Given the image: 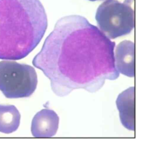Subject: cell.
<instances>
[{"label": "cell", "mask_w": 149, "mask_h": 142, "mask_svg": "<svg viewBox=\"0 0 149 142\" xmlns=\"http://www.w3.org/2000/svg\"><path fill=\"white\" fill-rule=\"evenodd\" d=\"M90 1H102V0H88Z\"/></svg>", "instance_id": "9"}, {"label": "cell", "mask_w": 149, "mask_h": 142, "mask_svg": "<svg viewBox=\"0 0 149 142\" xmlns=\"http://www.w3.org/2000/svg\"><path fill=\"white\" fill-rule=\"evenodd\" d=\"M37 85V75L31 66L12 61H0V91L5 97H29Z\"/></svg>", "instance_id": "4"}, {"label": "cell", "mask_w": 149, "mask_h": 142, "mask_svg": "<svg viewBox=\"0 0 149 142\" xmlns=\"http://www.w3.org/2000/svg\"><path fill=\"white\" fill-rule=\"evenodd\" d=\"M116 104L122 124L127 130L134 131V87H129L119 94Z\"/></svg>", "instance_id": "7"}, {"label": "cell", "mask_w": 149, "mask_h": 142, "mask_svg": "<svg viewBox=\"0 0 149 142\" xmlns=\"http://www.w3.org/2000/svg\"><path fill=\"white\" fill-rule=\"evenodd\" d=\"M115 43L84 17L59 19L33 64L50 80L52 91L65 96L76 89L95 92L106 79L119 76L115 65Z\"/></svg>", "instance_id": "1"}, {"label": "cell", "mask_w": 149, "mask_h": 142, "mask_svg": "<svg viewBox=\"0 0 149 142\" xmlns=\"http://www.w3.org/2000/svg\"><path fill=\"white\" fill-rule=\"evenodd\" d=\"M115 65L116 70L129 77H134V43L123 40L116 47Z\"/></svg>", "instance_id": "6"}, {"label": "cell", "mask_w": 149, "mask_h": 142, "mask_svg": "<svg viewBox=\"0 0 149 142\" xmlns=\"http://www.w3.org/2000/svg\"><path fill=\"white\" fill-rule=\"evenodd\" d=\"M20 114L14 105H0V132L9 134L19 127Z\"/></svg>", "instance_id": "8"}, {"label": "cell", "mask_w": 149, "mask_h": 142, "mask_svg": "<svg viewBox=\"0 0 149 142\" xmlns=\"http://www.w3.org/2000/svg\"><path fill=\"white\" fill-rule=\"evenodd\" d=\"M59 117L52 110L45 108L34 116L31 126L33 136L37 138L54 136L58 129Z\"/></svg>", "instance_id": "5"}, {"label": "cell", "mask_w": 149, "mask_h": 142, "mask_svg": "<svg viewBox=\"0 0 149 142\" xmlns=\"http://www.w3.org/2000/svg\"><path fill=\"white\" fill-rule=\"evenodd\" d=\"M131 1L105 0L98 7L95 17L97 26L110 39L128 34L134 29V11Z\"/></svg>", "instance_id": "3"}, {"label": "cell", "mask_w": 149, "mask_h": 142, "mask_svg": "<svg viewBox=\"0 0 149 142\" xmlns=\"http://www.w3.org/2000/svg\"><path fill=\"white\" fill-rule=\"evenodd\" d=\"M47 25L40 0H0V59L26 57L40 42Z\"/></svg>", "instance_id": "2"}]
</instances>
